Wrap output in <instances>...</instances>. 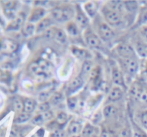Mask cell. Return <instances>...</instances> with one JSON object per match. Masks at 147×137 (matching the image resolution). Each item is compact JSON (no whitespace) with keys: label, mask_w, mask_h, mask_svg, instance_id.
<instances>
[{"label":"cell","mask_w":147,"mask_h":137,"mask_svg":"<svg viewBox=\"0 0 147 137\" xmlns=\"http://www.w3.org/2000/svg\"><path fill=\"white\" fill-rule=\"evenodd\" d=\"M37 63H38V65L40 66V68L43 70V71H46L47 69H48V67H49V63L46 61V60H44V59H39L38 61H37Z\"/></svg>","instance_id":"obj_43"},{"label":"cell","mask_w":147,"mask_h":137,"mask_svg":"<svg viewBox=\"0 0 147 137\" xmlns=\"http://www.w3.org/2000/svg\"><path fill=\"white\" fill-rule=\"evenodd\" d=\"M90 81H91V88L93 90H97L101 87L103 82V78H102V72H101V68L100 67H94L91 72L90 76Z\"/></svg>","instance_id":"obj_9"},{"label":"cell","mask_w":147,"mask_h":137,"mask_svg":"<svg viewBox=\"0 0 147 137\" xmlns=\"http://www.w3.org/2000/svg\"><path fill=\"white\" fill-rule=\"evenodd\" d=\"M74 21L79 26L80 29L85 30L89 27V17L87 14L84 12L83 8L80 5L75 6V16H74Z\"/></svg>","instance_id":"obj_7"},{"label":"cell","mask_w":147,"mask_h":137,"mask_svg":"<svg viewBox=\"0 0 147 137\" xmlns=\"http://www.w3.org/2000/svg\"><path fill=\"white\" fill-rule=\"evenodd\" d=\"M29 70L31 73L35 74V75H40V74H43L44 71L40 68V66L38 65V63L36 62H32V63L29 65Z\"/></svg>","instance_id":"obj_34"},{"label":"cell","mask_w":147,"mask_h":137,"mask_svg":"<svg viewBox=\"0 0 147 137\" xmlns=\"http://www.w3.org/2000/svg\"><path fill=\"white\" fill-rule=\"evenodd\" d=\"M132 46H133L134 50H135L136 55L146 59L147 58V43L142 40L139 35L135 37V39L133 40V43H132Z\"/></svg>","instance_id":"obj_8"},{"label":"cell","mask_w":147,"mask_h":137,"mask_svg":"<svg viewBox=\"0 0 147 137\" xmlns=\"http://www.w3.org/2000/svg\"><path fill=\"white\" fill-rule=\"evenodd\" d=\"M21 33L25 37L32 36L35 33V24L30 23V22H25V24L23 25V27L21 29Z\"/></svg>","instance_id":"obj_29"},{"label":"cell","mask_w":147,"mask_h":137,"mask_svg":"<svg viewBox=\"0 0 147 137\" xmlns=\"http://www.w3.org/2000/svg\"><path fill=\"white\" fill-rule=\"evenodd\" d=\"M98 134H100L99 128L92 125V124H90V123H86L85 125L83 126V129H82V132H81L82 137H92L95 135H98Z\"/></svg>","instance_id":"obj_19"},{"label":"cell","mask_w":147,"mask_h":137,"mask_svg":"<svg viewBox=\"0 0 147 137\" xmlns=\"http://www.w3.org/2000/svg\"><path fill=\"white\" fill-rule=\"evenodd\" d=\"M110 76L112 83L114 86H119L122 88H125V79H124V74L122 72L121 68L116 63H112L110 67Z\"/></svg>","instance_id":"obj_6"},{"label":"cell","mask_w":147,"mask_h":137,"mask_svg":"<svg viewBox=\"0 0 147 137\" xmlns=\"http://www.w3.org/2000/svg\"><path fill=\"white\" fill-rule=\"evenodd\" d=\"M66 33H67L69 36L71 37H78L80 35V30L79 26L75 23V21H69L68 23H66V27H65Z\"/></svg>","instance_id":"obj_20"},{"label":"cell","mask_w":147,"mask_h":137,"mask_svg":"<svg viewBox=\"0 0 147 137\" xmlns=\"http://www.w3.org/2000/svg\"><path fill=\"white\" fill-rule=\"evenodd\" d=\"M115 51H116L117 55L119 56L120 59H128V58L137 57L132 44H128L126 42L118 43L116 47H115Z\"/></svg>","instance_id":"obj_5"},{"label":"cell","mask_w":147,"mask_h":137,"mask_svg":"<svg viewBox=\"0 0 147 137\" xmlns=\"http://www.w3.org/2000/svg\"><path fill=\"white\" fill-rule=\"evenodd\" d=\"M53 22L54 21H53L50 16H46V17L43 18L41 21H39L37 24H35V33L45 32V31L48 30L49 28H51Z\"/></svg>","instance_id":"obj_17"},{"label":"cell","mask_w":147,"mask_h":137,"mask_svg":"<svg viewBox=\"0 0 147 137\" xmlns=\"http://www.w3.org/2000/svg\"><path fill=\"white\" fill-rule=\"evenodd\" d=\"M117 137H132V130L131 127L126 126V127L122 128L119 134H117Z\"/></svg>","instance_id":"obj_38"},{"label":"cell","mask_w":147,"mask_h":137,"mask_svg":"<svg viewBox=\"0 0 147 137\" xmlns=\"http://www.w3.org/2000/svg\"><path fill=\"white\" fill-rule=\"evenodd\" d=\"M147 22V2L144 5L139 6V11H138V18L136 25L137 26H143Z\"/></svg>","instance_id":"obj_21"},{"label":"cell","mask_w":147,"mask_h":137,"mask_svg":"<svg viewBox=\"0 0 147 137\" xmlns=\"http://www.w3.org/2000/svg\"><path fill=\"white\" fill-rule=\"evenodd\" d=\"M84 85V79L82 77H80L79 75L74 77L73 79L70 81L67 87V93L69 95L73 94V93L77 92L79 89H81Z\"/></svg>","instance_id":"obj_16"},{"label":"cell","mask_w":147,"mask_h":137,"mask_svg":"<svg viewBox=\"0 0 147 137\" xmlns=\"http://www.w3.org/2000/svg\"><path fill=\"white\" fill-rule=\"evenodd\" d=\"M100 137H115L113 132L109 131L108 129H102L100 132Z\"/></svg>","instance_id":"obj_44"},{"label":"cell","mask_w":147,"mask_h":137,"mask_svg":"<svg viewBox=\"0 0 147 137\" xmlns=\"http://www.w3.org/2000/svg\"><path fill=\"white\" fill-rule=\"evenodd\" d=\"M30 122H31V124H32V125L40 126V125H42V124L44 123L45 120H44V118H43L42 114H41V113H37V114H35L34 116H32Z\"/></svg>","instance_id":"obj_32"},{"label":"cell","mask_w":147,"mask_h":137,"mask_svg":"<svg viewBox=\"0 0 147 137\" xmlns=\"http://www.w3.org/2000/svg\"><path fill=\"white\" fill-rule=\"evenodd\" d=\"M99 3L96 1H86L83 4V10L89 18H95L98 15Z\"/></svg>","instance_id":"obj_12"},{"label":"cell","mask_w":147,"mask_h":137,"mask_svg":"<svg viewBox=\"0 0 147 137\" xmlns=\"http://www.w3.org/2000/svg\"><path fill=\"white\" fill-rule=\"evenodd\" d=\"M83 39L85 44L87 45L89 48L92 49H101L102 48V40L99 38V36L96 34V32L94 31V29L91 28L89 26L88 28H86L83 32Z\"/></svg>","instance_id":"obj_4"},{"label":"cell","mask_w":147,"mask_h":137,"mask_svg":"<svg viewBox=\"0 0 147 137\" xmlns=\"http://www.w3.org/2000/svg\"><path fill=\"white\" fill-rule=\"evenodd\" d=\"M24 24H25L24 18L20 15H17L14 19L10 20V22L7 24L5 29L7 32H10V31H18V30H21Z\"/></svg>","instance_id":"obj_15"},{"label":"cell","mask_w":147,"mask_h":137,"mask_svg":"<svg viewBox=\"0 0 147 137\" xmlns=\"http://www.w3.org/2000/svg\"><path fill=\"white\" fill-rule=\"evenodd\" d=\"M136 100L144 107H147V87H143L142 85H140L137 96H136Z\"/></svg>","instance_id":"obj_25"},{"label":"cell","mask_w":147,"mask_h":137,"mask_svg":"<svg viewBox=\"0 0 147 137\" xmlns=\"http://www.w3.org/2000/svg\"><path fill=\"white\" fill-rule=\"evenodd\" d=\"M139 121L141 125L144 127V129L147 130V110L141 111L139 113Z\"/></svg>","instance_id":"obj_40"},{"label":"cell","mask_w":147,"mask_h":137,"mask_svg":"<svg viewBox=\"0 0 147 137\" xmlns=\"http://www.w3.org/2000/svg\"><path fill=\"white\" fill-rule=\"evenodd\" d=\"M50 103L48 102H40L38 105H37V110L39 111V113H44V112L48 111V110H50Z\"/></svg>","instance_id":"obj_37"},{"label":"cell","mask_w":147,"mask_h":137,"mask_svg":"<svg viewBox=\"0 0 147 137\" xmlns=\"http://www.w3.org/2000/svg\"><path fill=\"white\" fill-rule=\"evenodd\" d=\"M94 31L102 42H110L114 38L113 28L100 15H97L94 18Z\"/></svg>","instance_id":"obj_1"},{"label":"cell","mask_w":147,"mask_h":137,"mask_svg":"<svg viewBox=\"0 0 147 137\" xmlns=\"http://www.w3.org/2000/svg\"><path fill=\"white\" fill-rule=\"evenodd\" d=\"M118 113H119V109L114 103H107L102 110L103 117L105 119H114L117 117Z\"/></svg>","instance_id":"obj_14"},{"label":"cell","mask_w":147,"mask_h":137,"mask_svg":"<svg viewBox=\"0 0 147 137\" xmlns=\"http://www.w3.org/2000/svg\"><path fill=\"white\" fill-rule=\"evenodd\" d=\"M17 49V43L8 38L0 39V52L12 53Z\"/></svg>","instance_id":"obj_13"},{"label":"cell","mask_w":147,"mask_h":137,"mask_svg":"<svg viewBox=\"0 0 147 137\" xmlns=\"http://www.w3.org/2000/svg\"><path fill=\"white\" fill-rule=\"evenodd\" d=\"M138 35H139L140 37H141V39L144 41V42L147 43V25L141 26V27H139V30H138Z\"/></svg>","instance_id":"obj_41"},{"label":"cell","mask_w":147,"mask_h":137,"mask_svg":"<svg viewBox=\"0 0 147 137\" xmlns=\"http://www.w3.org/2000/svg\"><path fill=\"white\" fill-rule=\"evenodd\" d=\"M23 101V111L26 112V113H29V114H32L33 112L35 111V109L37 108V102L32 98H25L22 99Z\"/></svg>","instance_id":"obj_22"},{"label":"cell","mask_w":147,"mask_h":137,"mask_svg":"<svg viewBox=\"0 0 147 137\" xmlns=\"http://www.w3.org/2000/svg\"><path fill=\"white\" fill-rule=\"evenodd\" d=\"M101 16L111 27H118L123 22L121 12L108 7L106 4L101 7Z\"/></svg>","instance_id":"obj_2"},{"label":"cell","mask_w":147,"mask_h":137,"mask_svg":"<svg viewBox=\"0 0 147 137\" xmlns=\"http://www.w3.org/2000/svg\"><path fill=\"white\" fill-rule=\"evenodd\" d=\"M32 118L31 114L29 113H26L24 111H21L19 113H16L15 117L13 119V122L15 124H23V123H26L27 121H29Z\"/></svg>","instance_id":"obj_26"},{"label":"cell","mask_w":147,"mask_h":137,"mask_svg":"<svg viewBox=\"0 0 147 137\" xmlns=\"http://www.w3.org/2000/svg\"><path fill=\"white\" fill-rule=\"evenodd\" d=\"M43 133H44V130L43 129H39V131L36 132V137H43Z\"/></svg>","instance_id":"obj_46"},{"label":"cell","mask_w":147,"mask_h":137,"mask_svg":"<svg viewBox=\"0 0 147 137\" xmlns=\"http://www.w3.org/2000/svg\"><path fill=\"white\" fill-rule=\"evenodd\" d=\"M54 40H56L58 43L64 44L67 41V33L65 30H63L62 28H55L54 32Z\"/></svg>","instance_id":"obj_27"},{"label":"cell","mask_w":147,"mask_h":137,"mask_svg":"<svg viewBox=\"0 0 147 137\" xmlns=\"http://www.w3.org/2000/svg\"><path fill=\"white\" fill-rule=\"evenodd\" d=\"M119 67L121 68L123 74H126L129 77H133L136 75L139 70V61L137 57L128 58V59H120L119 58Z\"/></svg>","instance_id":"obj_3"},{"label":"cell","mask_w":147,"mask_h":137,"mask_svg":"<svg viewBox=\"0 0 147 137\" xmlns=\"http://www.w3.org/2000/svg\"><path fill=\"white\" fill-rule=\"evenodd\" d=\"M71 51H72V53L76 56V57H78L79 59H82L83 61H85V60H90V58L92 57L91 53L86 50V49H83V48H79V47H72Z\"/></svg>","instance_id":"obj_24"},{"label":"cell","mask_w":147,"mask_h":137,"mask_svg":"<svg viewBox=\"0 0 147 137\" xmlns=\"http://www.w3.org/2000/svg\"><path fill=\"white\" fill-rule=\"evenodd\" d=\"M49 16L52 18L53 21L61 22L62 19V7L61 6H57V7H53L49 12Z\"/></svg>","instance_id":"obj_28"},{"label":"cell","mask_w":147,"mask_h":137,"mask_svg":"<svg viewBox=\"0 0 147 137\" xmlns=\"http://www.w3.org/2000/svg\"><path fill=\"white\" fill-rule=\"evenodd\" d=\"M12 107H13L14 111L17 112V113L23 111V101L18 98H15L12 102Z\"/></svg>","instance_id":"obj_35"},{"label":"cell","mask_w":147,"mask_h":137,"mask_svg":"<svg viewBox=\"0 0 147 137\" xmlns=\"http://www.w3.org/2000/svg\"><path fill=\"white\" fill-rule=\"evenodd\" d=\"M123 4H124V8L129 12H133L135 10L139 9L138 3L135 1H124Z\"/></svg>","instance_id":"obj_33"},{"label":"cell","mask_w":147,"mask_h":137,"mask_svg":"<svg viewBox=\"0 0 147 137\" xmlns=\"http://www.w3.org/2000/svg\"><path fill=\"white\" fill-rule=\"evenodd\" d=\"M43 115V118H44L45 122H49V121H52L53 119H54V114H53V112L50 110H48V111L44 112V113H41Z\"/></svg>","instance_id":"obj_42"},{"label":"cell","mask_w":147,"mask_h":137,"mask_svg":"<svg viewBox=\"0 0 147 137\" xmlns=\"http://www.w3.org/2000/svg\"><path fill=\"white\" fill-rule=\"evenodd\" d=\"M64 133L61 129H58V130H54V131L50 132V135L49 137H63Z\"/></svg>","instance_id":"obj_45"},{"label":"cell","mask_w":147,"mask_h":137,"mask_svg":"<svg viewBox=\"0 0 147 137\" xmlns=\"http://www.w3.org/2000/svg\"><path fill=\"white\" fill-rule=\"evenodd\" d=\"M124 95V89L119 86H112L108 92L107 96V102L108 103H114L119 101Z\"/></svg>","instance_id":"obj_11"},{"label":"cell","mask_w":147,"mask_h":137,"mask_svg":"<svg viewBox=\"0 0 147 137\" xmlns=\"http://www.w3.org/2000/svg\"><path fill=\"white\" fill-rule=\"evenodd\" d=\"M143 73L147 75V58H146V63L145 65H144V68H143Z\"/></svg>","instance_id":"obj_47"},{"label":"cell","mask_w":147,"mask_h":137,"mask_svg":"<svg viewBox=\"0 0 147 137\" xmlns=\"http://www.w3.org/2000/svg\"><path fill=\"white\" fill-rule=\"evenodd\" d=\"M92 137H100V134H98V135H95V136H92Z\"/></svg>","instance_id":"obj_49"},{"label":"cell","mask_w":147,"mask_h":137,"mask_svg":"<svg viewBox=\"0 0 147 137\" xmlns=\"http://www.w3.org/2000/svg\"><path fill=\"white\" fill-rule=\"evenodd\" d=\"M47 10L45 8L42 7H34L32 9V11L30 12L29 16L27 18V22L33 24H37L39 21L43 19V18L46 17Z\"/></svg>","instance_id":"obj_10"},{"label":"cell","mask_w":147,"mask_h":137,"mask_svg":"<svg viewBox=\"0 0 147 137\" xmlns=\"http://www.w3.org/2000/svg\"><path fill=\"white\" fill-rule=\"evenodd\" d=\"M51 95L52 94H50V92H48V91H42V92L39 93L38 100L40 101V102H48Z\"/></svg>","instance_id":"obj_39"},{"label":"cell","mask_w":147,"mask_h":137,"mask_svg":"<svg viewBox=\"0 0 147 137\" xmlns=\"http://www.w3.org/2000/svg\"><path fill=\"white\" fill-rule=\"evenodd\" d=\"M70 137H82V136H81V134H80V135H74V136H70Z\"/></svg>","instance_id":"obj_48"},{"label":"cell","mask_w":147,"mask_h":137,"mask_svg":"<svg viewBox=\"0 0 147 137\" xmlns=\"http://www.w3.org/2000/svg\"><path fill=\"white\" fill-rule=\"evenodd\" d=\"M68 119H69V117H68L67 113L64 111L59 112L56 115V117H55V121H56L60 126H62V127H63V125H65V124L67 123Z\"/></svg>","instance_id":"obj_31"},{"label":"cell","mask_w":147,"mask_h":137,"mask_svg":"<svg viewBox=\"0 0 147 137\" xmlns=\"http://www.w3.org/2000/svg\"><path fill=\"white\" fill-rule=\"evenodd\" d=\"M93 68H94V67H93V62L91 61V60H85V61H83L79 76L83 78V79H85L86 77L90 76Z\"/></svg>","instance_id":"obj_23"},{"label":"cell","mask_w":147,"mask_h":137,"mask_svg":"<svg viewBox=\"0 0 147 137\" xmlns=\"http://www.w3.org/2000/svg\"><path fill=\"white\" fill-rule=\"evenodd\" d=\"M83 129V126L77 120H72L70 121V123L67 126V133L70 136H74V135H80V133L82 132Z\"/></svg>","instance_id":"obj_18"},{"label":"cell","mask_w":147,"mask_h":137,"mask_svg":"<svg viewBox=\"0 0 147 137\" xmlns=\"http://www.w3.org/2000/svg\"><path fill=\"white\" fill-rule=\"evenodd\" d=\"M77 105H78V100L76 97L74 96H70L68 97L67 99V107L70 110H75L77 108Z\"/></svg>","instance_id":"obj_36"},{"label":"cell","mask_w":147,"mask_h":137,"mask_svg":"<svg viewBox=\"0 0 147 137\" xmlns=\"http://www.w3.org/2000/svg\"><path fill=\"white\" fill-rule=\"evenodd\" d=\"M63 99L64 97L61 92H54L49 99V103H50V105H58L63 101Z\"/></svg>","instance_id":"obj_30"}]
</instances>
